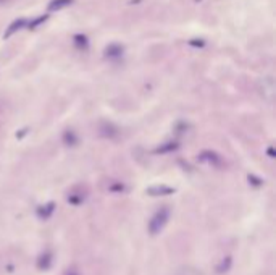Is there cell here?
<instances>
[{
    "label": "cell",
    "instance_id": "cell-1",
    "mask_svg": "<svg viewBox=\"0 0 276 275\" xmlns=\"http://www.w3.org/2000/svg\"><path fill=\"white\" fill-rule=\"evenodd\" d=\"M170 220V209L168 207H162L160 211H157L153 214V217L149 222V233L150 235H159L162 230L165 228V225L168 224Z\"/></svg>",
    "mask_w": 276,
    "mask_h": 275
},
{
    "label": "cell",
    "instance_id": "cell-2",
    "mask_svg": "<svg viewBox=\"0 0 276 275\" xmlns=\"http://www.w3.org/2000/svg\"><path fill=\"white\" fill-rule=\"evenodd\" d=\"M199 160L204 162V163H208V165H213V167H222V165H223L222 157H220L218 154L213 152V151H204V152H201Z\"/></svg>",
    "mask_w": 276,
    "mask_h": 275
},
{
    "label": "cell",
    "instance_id": "cell-3",
    "mask_svg": "<svg viewBox=\"0 0 276 275\" xmlns=\"http://www.w3.org/2000/svg\"><path fill=\"white\" fill-rule=\"evenodd\" d=\"M26 23L28 21L25 20V18H19V20H15L12 25H10L8 28H7V31L4 32V39H8V38H12L16 31H19V29H23V28H26Z\"/></svg>",
    "mask_w": 276,
    "mask_h": 275
},
{
    "label": "cell",
    "instance_id": "cell-4",
    "mask_svg": "<svg viewBox=\"0 0 276 275\" xmlns=\"http://www.w3.org/2000/svg\"><path fill=\"white\" fill-rule=\"evenodd\" d=\"M173 193H174V188H170V186H165V185H157V186L147 188L149 196H170Z\"/></svg>",
    "mask_w": 276,
    "mask_h": 275
},
{
    "label": "cell",
    "instance_id": "cell-5",
    "mask_svg": "<svg viewBox=\"0 0 276 275\" xmlns=\"http://www.w3.org/2000/svg\"><path fill=\"white\" fill-rule=\"evenodd\" d=\"M98 131H101V136L108 138V139H113L120 135V130L113 123H107V122L101 125V130Z\"/></svg>",
    "mask_w": 276,
    "mask_h": 275
},
{
    "label": "cell",
    "instance_id": "cell-6",
    "mask_svg": "<svg viewBox=\"0 0 276 275\" xmlns=\"http://www.w3.org/2000/svg\"><path fill=\"white\" fill-rule=\"evenodd\" d=\"M121 55H123V47L120 44H112L105 49V57L108 59H120Z\"/></svg>",
    "mask_w": 276,
    "mask_h": 275
},
{
    "label": "cell",
    "instance_id": "cell-7",
    "mask_svg": "<svg viewBox=\"0 0 276 275\" xmlns=\"http://www.w3.org/2000/svg\"><path fill=\"white\" fill-rule=\"evenodd\" d=\"M178 149V142H174V141H168V142H165V144H160L155 151V154H168V152H173Z\"/></svg>",
    "mask_w": 276,
    "mask_h": 275
},
{
    "label": "cell",
    "instance_id": "cell-8",
    "mask_svg": "<svg viewBox=\"0 0 276 275\" xmlns=\"http://www.w3.org/2000/svg\"><path fill=\"white\" fill-rule=\"evenodd\" d=\"M73 4V0H52L49 4V12H58V10Z\"/></svg>",
    "mask_w": 276,
    "mask_h": 275
},
{
    "label": "cell",
    "instance_id": "cell-9",
    "mask_svg": "<svg viewBox=\"0 0 276 275\" xmlns=\"http://www.w3.org/2000/svg\"><path fill=\"white\" fill-rule=\"evenodd\" d=\"M63 141H65V144H68V146H76V142H78V138H76V135L73 133V131H65L63 133Z\"/></svg>",
    "mask_w": 276,
    "mask_h": 275
},
{
    "label": "cell",
    "instance_id": "cell-10",
    "mask_svg": "<svg viewBox=\"0 0 276 275\" xmlns=\"http://www.w3.org/2000/svg\"><path fill=\"white\" fill-rule=\"evenodd\" d=\"M53 209H55V204H53V203H49L47 206H44V207L39 209V215L44 217V218H47L49 215H52Z\"/></svg>",
    "mask_w": 276,
    "mask_h": 275
},
{
    "label": "cell",
    "instance_id": "cell-11",
    "mask_svg": "<svg viewBox=\"0 0 276 275\" xmlns=\"http://www.w3.org/2000/svg\"><path fill=\"white\" fill-rule=\"evenodd\" d=\"M49 18V15H42V16H39V18H36L34 21H29V23H26V28L28 29H36L41 23H44Z\"/></svg>",
    "mask_w": 276,
    "mask_h": 275
},
{
    "label": "cell",
    "instance_id": "cell-12",
    "mask_svg": "<svg viewBox=\"0 0 276 275\" xmlns=\"http://www.w3.org/2000/svg\"><path fill=\"white\" fill-rule=\"evenodd\" d=\"M74 44L78 46L80 49H86L87 47V38L83 34H76L74 36Z\"/></svg>",
    "mask_w": 276,
    "mask_h": 275
},
{
    "label": "cell",
    "instance_id": "cell-13",
    "mask_svg": "<svg viewBox=\"0 0 276 275\" xmlns=\"http://www.w3.org/2000/svg\"><path fill=\"white\" fill-rule=\"evenodd\" d=\"M191 46H204V42L202 41L197 42V39H194V41H191Z\"/></svg>",
    "mask_w": 276,
    "mask_h": 275
},
{
    "label": "cell",
    "instance_id": "cell-14",
    "mask_svg": "<svg viewBox=\"0 0 276 275\" xmlns=\"http://www.w3.org/2000/svg\"><path fill=\"white\" fill-rule=\"evenodd\" d=\"M267 152H268V156H270V157H274V149H273V148H270Z\"/></svg>",
    "mask_w": 276,
    "mask_h": 275
},
{
    "label": "cell",
    "instance_id": "cell-15",
    "mask_svg": "<svg viewBox=\"0 0 276 275\" xmlns=\"http://www.w3.org/2000/svg\"><path fill=\"white\" fill-rule=\"evenodd\" d=\"M7 2H10V0H0V5H2V4H7Z\"/></svg>",
    "mask_w": 276,
    "mask_h": 275
},
{
    "label": "cell",
    "instance_id": "cell-16",
    "mask_svg": "<svg viewBox=\"0 0 276 275\" xmlns=\"http://www.w3.org/2000/svg\"><path fill=\"white\" fill-rule=\"evenodd\" d=\"M184 275H189V272H184ZM197 275V273H195Z\"/></svg>",
    "mask_w": 276,
    "mask_h": 275
},
{
    "label": "cell",
    "instance_id": "cell-17",
    "mask_svg": "<svg viewBox=\"0 0 276 275\" xmlns=\"http://www.w3.org/2000/svg\"><path fill=\"white\" fill-rule=\"evenodd\" d=\"M197 2H201V0H197Z\"/></svg>",
    "mask_w": 276,
    "mask_h": 275
}]
</instances>
